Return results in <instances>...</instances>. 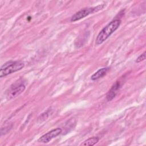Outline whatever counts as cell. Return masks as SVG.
Masks as SVG:
<instances>
[{"mask_svg":"<svg viewBox=\"0 0 146 146\" xmlns=\"http://www.w3.org/2000/svg\"><path fill=\"white\" fill-rule=\"evenodd\" d=\"M121 23V21L119 19L113 20L106 26L98 35L95 43L96 45H99L103 43L109 36L115 32L119 27Z\"/></svg>","mask_w":146,"mask_h":146,"instance_id":"obj_1","label":"cell"},{"mask_svg":"<svg viewBox=\"0 0 146 146\" xmlns=\"http://www.w3.org/2000/svg\"><path fill=\"white\" fill-rule=\"evenodd\" d=\"M24 66L25 64L22 61L8 62L2 66L0 70V77L2 78L21 70L24 67Z\"/></svg>","mask_w":146,"mask_h":146,"instance_id":"obj_2","label":"cell"},{"mask_svg":"<svg viewBox=\"0 0 146 146\" xmlns=\"http://www.w3.org/2000/svg\"><path fill=\"white\" fill-rule=\"evenodd\" d=\"M104 6L105 5L104 4H102L94 7H90V8H86V9H82L80 11L76 12L71 17V21L75 22L81 19H83L91 14H93L95 12H98L102 10L104 7Z\"/></svg>","mask_w":146,"mask_h":146,"instance_id":"obj_3","label":"cell"},{"mask_svg":"<svg viewBox=\"0 0 146 146\" xmlns=\"http://www.w3.org/2000/svg\"><path fill=\"white\" fill-rule=\"evenodd\" d=\"M25 88L26 86L23 83H16L15 84H13L7 91V98L9 99H11L18 96L25 91Z\"/></svg>","mask_w":146,"mask_h":146,"instance_id":"obj_4","label":"cell"},{"mask_svg":"<svg viewBox=\"0 0 146 146\" xmlns=\"http://www.w3.org/2000/svg\"><path fill=\"white\" fill-rule=\"evenodd\" d=\"M61 132H62V129L59 128L52 129L50 131L48 132L47 133H45L44 135H42L40 137H39V139L38 140V141L39 143H48L52 139L58 136Z\"/></svg>","mask_w":146,"mask_h":146,"instance_id":"obj_5","label":"cell"},{"mask_svg":"<svg viewBox=\"0 0 146 146\" xmlns=\"http://www.w3.org/2000/svg\"><path fill=\"white\" fill-rule=\"evenodd\" d=\"M120 88V84L119 82H116L111 88V89L109 90L108 92L107 96H106V99L108 101H111L112 100L115 96H116V94L119 91V89Z\"/></svg>","mask_w":146,"mask_h":146,"instance_id":"obj_6","label":"cell"},{"mask_svg":"<svg viewBox=\"0 0 146 146\" xmlns=\"http://www.w3.org/2000/svg\"><path fill=\"white\" fill-rule=\"evenodd\" d=\"M108 70V68L107 67H103L98 70L91 76V79L92 80H95L103 77L106 74Z\"/></svg>","mask_w":146,"mask_h":146,"instance_id":"obj_7","label":"cell"},{"mask_svg":"<svg viewBox=\"0 0 146 146\" xmlns=\"http://www.w3.org/2000/svg\"><path fill=\"white\" fill-rule=\"evenodd\" d=\"M99 141V139L97 137H90L86 140H84L80 145L82 146H92L96 144Z\"/></svg>","mask_w":146,"mask_h":146,"instance_id":"obj_8","label":"cell"},{"mask_svg":"<svg viewBox=\"0 0 146 146\" xmlns=\"http://www.w3.org/2000/svg\"><path fill=\"white\" fill-rule=\"evenodd\" d=\"M145 52H144V53L141 54L139 56H138V58L136 60V62L140 63V62L143 61L144 60H145Z\"/></svg>","mask_w":146,"mask_h":146,"instance_id":"obj_9","label":"cell"},{"mask_svg":"<svg viewBox=\"0 0 146 146\" xmlns=\"http://www.w3.org/2000/svg\"><path fill=\"white\" fill-rule=\"evenodd\" d=\"M48 116V115L47 113V112H44V113H43L39 117H38V121L39 120H40V121L42 122V121L44 120L45 119H46Z\"/></svg>","mask_w":146,"mask_h":146,"instance_id":"obj_10","label":"cell"}]
</instances>
